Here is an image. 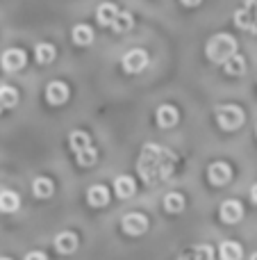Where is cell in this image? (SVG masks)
Masks as SVG:
<instances>
[{
    "mask_svg": "<svg viewBox=\"0 0 257 260\" xmlns=\"http://www.w3.org/2000/svg\"><path fill=\"white\" fill-rule=\"evenodd\" d=\"M178 157L173 151L159 146V144H146L141 148L139 162H137V171H139L141 180L146 185H155L159 180L171 178L173 167H176Z\"/></svg>",
    "mask_w": 257,
    "mask_h": 260,
    "instance_id": "6da1fadb",
    "label": "cell"
},
{
    "mask_svg": "<svg viewBox=\"0 0 257 260\" xmlns=\"http://www.w3.org/2000/svg\"><path fill=\"white\" fill-rule=\"evenodd\" d=\"M207 57H209V62H217V64H223L226 59H230L232 55L237 53V41H235V37H230V35H214L212 39L207 41Z\"/></svg>",
    "mask_w": 257,
    "mask_h": 260,
    "instance_id": "7a4b0ae2",
    "label": "cell"
},
{
    "mask_svg": "<svg viewBox=\"0 0 257 260\" xmlns=\"http://www.w3.org/2000/svg\"><path fill=\"white\" fill-rule=\"evenodd\" d=\"M246 121V114L239 105H219L217 108V123L221 130H237Z\"/></svg>",
    "mask_w": 257,
    "mask_h": 260,
    "instance_id": "3957f363",
    "label": "cell"
},
{
    "mask_svg": "<svg viewBox=\"0 0 257 260\" xmlns=\"http://www.w3.org/2000/svg\"><path fill=\"white\" fill-rule=\"evenodd\" d=\"M235 25L241 30L257 35V0H246L235 12Z\"/></svg>",
    "mask_w": 257,
    "mask_h": 260,
    "instance_id": "277c9868",
    "label": "cell"
},
{
    "mask_svg": "<svg viewBox=\"0 0 257 260\" xmlns=\"http://www.w3.org/2000/svg\"><path fill=\"white\" fill-rule=\"evenodd\" d=\"M207 178L212 185H217V187H223V185H228L232 180V167L228 165V162H212V165L207 167Z\"/></svg>",
    "mask_w": 257,
    "mask_h": 260,
    "instance_id": "5b68a950",
    "label": "cell"
},
{
    "mask_svg": "<svg viewBox=\"0 0 257 260\" xmlns=\"http://www.w3.org/2000/svg\"><path fill=\"white\" fill-rule=\"evenodd\" d=\"M146 67H148V53L141 48L127 50L125 57H123V69H125L127 73H141Z\"/></svg>",
    "mask_w": 257,
    "mask_h": 260,
    "instance_id": "8992f818",
    "label": "cell"
},
{
    "mask_svg": "<svg viewBox=\"0 0 257 260\" xmlns=\"http://www.w3.org/2000/svg\"><path fill=\"white\" fill-rule=\"evenodd\" d=\"M27 57H25V50L21 48H9L3 53V59H0V64H3L5 71L14 73V71H21L23 67H25Z\"/></svg>",
    "mask_w": 257,
    "mask_h": 260,
    "instance_id": "52a82bcc",
    "label": "cell"
},
{
    "mask_svg": "<svg viewBox=\"0 0 257 260\" xmlns=\"http://www.w3.org/2000/svg\"><path fill=\"white\" fill-rule=\"evenodd\" d=\"M219 217L226 224H237V221L244 219V206L235 199H228V201L221 203V210H219Z\"/></svg>",
    "mask_w": 257,
    "mask_h": 260,
    "instance_id": "ba28073f",
    "label": "cell"
},
{
    "mask_svg": "<svg viewBox=\"0 0 257 260\" xmlns=\"http://www.w3.org/2000/svg\"><path fill=\"white\" fill-rule=\"evenodd\" d=\"M121 226L127 235H141L148 231V219H146V215H141V212H130V215L123 217Z\"/></svg>",
    "mask_w": 257,
    "mask_h": 260,
    "instance_id": "9c48e42d",
    "label": "cell"
},
{
    "mask_svg": "<svg viewBox=\"0 0 257 260\" xmlns=\"http://www.w3.org/2000/svg\"><path fill=\"white\" fill-rule=\"evenodd\" d=\"M68 87L64 85V82H59V80H55V82H50L48 87H46V101H48L50 105H62V103H66L68 101Z\"/></svg>",
    "mask_w": 257,
    "mask_h": 260,
    "instance_id": "30bf717a",
    "label": "cell"
},
{
    "mask_svg": "<svg viewBox=\"0 0 257 260\" xmlns=\"http://www.w3.org/2000/svg\"><path fill=\"white\" fill-rule=\"evenodd\" d=\"M155 119H157L159 128H173L178 121H180V112L173 105H159L157 112H155Z\"/></svg>",
    "mask_w": 257,
    "mask_h": 260,
    "instance_id": "8fae6325",
    "label": "cell"
},
{
    "mask_svg": "<svg viewBox=\"0 0 257 260\" xmlns=\"http://www.w3.org/2000/svg\"><path fill=\"white\" fill-rule=\"evenodd\" d=\"M55 249H57V253H62V256L73 253L77 249V235L73 233V231H64V233H59L57 238H55Z\"/></svg>",
    "mask_w": 257,
    "mask_h": 260,
    "instance_id": "7c38bea8",
    "label": "cell"
},
{
    "mask_svg": "<svg viewBox=\"0 0 257 260\" xmlns=\"http://www.w3.org/2000/svg\"><path fill=\"white\" fill-rule=\"evenodd\" d=\"M118 12H121V9H118L114 3H103L98 7V12H96V21H98L103 27H112V23L116 21Z\"/></svg>",
    "mask_w": 257,
    "mask_h": 260,
    "instance_id": "4fadbf2b",
    "label": "cell"
},
{
    "mask_svg": "<svg viewBox=\"0 0 257 260\" xmlns=\"http://www.w3.org/2000/svg\"><path fill=\"white\" fill-rule=\"evenodd\" d=\"M114 192H116L118 199H130V197H135V192H137V183L130 176H118V178L114 180Z\"/></svg>",
    "mask_w": 257,
    "mask_h": 260,
    "instance_id": "5bb4252c",
    "label": "cell"
},
{
    "mask_svg": "<svg viewBox=\"0 0 257 260\" xmlns=\"http://www.w3.org/2000/svg\"><path fill=\"white\" fill-rule=\"evenodd\" d=\"M87 201H89V206H94V208L107 206L109 189L105 187V185H94V187H89V192H87Z\"/></svg>",
    "mask_w": 257,
    "mask_h": 260,
    "instance_id": "9a60e30c",
    "label": "cell"
},
{
    "mask_svg": "<svg viewBox=\"0 0 257 260\" xmlns=\"http://www.w3.org/2000/svg\"><path fill=\"white\" fill-rule=\"evenodd\" d=\"M219 256H221V260H241L244 247L232 242V240H226V242H221V247H219Z\"/></svg>",
    "mask_w": 257,
    "mask_h": 260,
    "instance_id": "2e32d148",
    "label": "cell"
},
{
    "mask_svg": "<svg viewBox=\"0 0 257 260\" xmlns=\"http://www.w3.org/2000/svg\"><path fill=\"white\" fill-rule=\"evenodd\" d=\"M73 41H75L77 46H89L91 41H94V30H91V25L77 23V25L73 27Z\"/></svg>",
    "mask_w": 257,
    "mask_h": 260,
    "instance_id": "e0dca14e",
    "label": "cell"
},
{
    "mask_svg": "<svg viewBox=\"0 0 257 260\" xmlns=\"http://www.w3.org/2000/svg\"><path fill=\"white\" fill-rule=\"evenodd\" d=\"M164 210L171 212V215H178V212L185 210V197L180 192H168L164 197Z\"/></svg>",
    "mask_w": 257,
    "mask_h": 260,
    "instance_id": "ac0fdd59",
    "label": "cell"
},
{
    "mask_svg": "<svg viewBox=\"0 0 257 260\" xmlns=\"http://www.w3.org/2000/svg\"><path fill=\"white\" fill-rule=\"evenodd\" d=\"M223 69H226L228 76H244L246 73V59L241 57V55H232L230 59H226L223 62Z\"/></svg>",
    "mask_w": 257,
    "mask_h": 260,
    "instance_id": "d6986e66",
    "label": "cell"
},
{
    "mask_svg": "<svg viewBox=\"0 0 257 260\" xmlns=\"http://www.w3.org/2000/svg\"><path fill=\"white\" fill-rule=\"evenodd\" d=\"M68 144H71V148L75 153H80V151H84V148L91 146V137H89V133H84V130H73L71 137H68Z\"/></svg>",
    "mask_w": 257,
    "mask_h": 260,
    "instance_id": "ffe728a7",
    "label": "cell"
},
{
    "mask_svg": "<svg viewBox=\"0 0 257 260\" xmlns=\"http://www.w3.org/2000/svg\"><path fill=\"white\" fill-rule=\"evenodd\" d=\"M18 203H21V199H18L16 192H9V189H3V192H0V212L18 210Z\"/></svg>",
    "mask_w": 257,
    "mask_h": 260,
    "instance_id": "44dd1931",
    "label": "cell"
},
{
    "mask_svg": "<svg viewBox=\"0 0 257 260\" xmlns=\"http://www.w3.org/2000/svg\"><path fill=\"white\" fill-rule=\"evenodd\" d=\"M55 46L53 44H36V48H34V57H36V62L39 64H50L55 59Z\"/></svg>",
    "mask_w": 257,
    "mask_h": 260,
    "instance_id": "7402d4cb",
    "label": "cell"
},
{
    "mask_svg": "<svg viewBox=\"0 0 257 260\" xmlns=\"http://www.w3.org/2000/svg\"><path fill=\"white\" fill-rule=\"evenodd\" d=\"M53 180L50 178H44V176H41V178H36L34 183H32V192H34V197L36 199H48L50 194H53Z\"/></svg>",
    "mask_w": 257,
    "mask_h": 260,
    "instance_id": "603a6c76",
    "label": "cell"
},
{
    "mask_svg": "<svg viewBox=\"0 0 257 260\" xmlns=\"http://www.w3.org/2000/svg\"><path fill=\"white\" fill-rule=\"evenodd\" d=\"M132 25H135V18H132L130 12H118L116 21L112 23V30L118 32V35H123V32H130Z\"/></svg>",
    "mask_w": 257,
    "mask_h": 260,
    "instance_id": "cb8c5ba5",
    "label": "cell"
},
{
    "mask_svg": "<svg viewBox=\"0 0 257 260\" xmlns=\"http://www.w3.org/2000/svg\"><path fill=\"white\" fill-rule=\"evenodd\" d=\"M75 160L80 167H94L96 160H98V151H96L94 146H89V148H84V151L75 153Z\"/></svg>",
    "mask_w": 257,
    "mask_h": 260,
    "instance_id": "d4e9b609",
    "label": "cell"
},
{
    "mask_svg": "<svg viewBox=\"0 0 257 260\" xmlns=\"http://www.w3.org/2000/svg\"><path fill=\"white\" fill-rule=\"evenodd\" d=\"M0 103H3V108H14L18 103V91L9 85L0 87Z\"/></svg>",
    "mask_w": 257,
    "mask_h": 260,
    "instance_id": "484cf974",
    "label": "cell"
},
{
    "mask_svg": "<svg viewBox=\"0 0 257 260\" xmlns=\"http://www.w3.org/2000/svg\"><path fill=\"white\" fill-rule=\"evenodd\" d=\"M25 260H48V256H46L44 251H32L25 256Z\"/></svg>",
    "mask_w": 257,
    "mask_h": 260,
    "instance_id": "4316f807",
    "label": "cell"
},
{
    "mask_svg": "<svg viewBox=\"0 0 257 260\" xmlns=\"http://www.w3.org/2000/svg\"><path fill=\"white\" fill-rule=\"evenodd\" d=\"M250 201H253L255 206H257V183L253 185V187H250Z\"/></svg>",
    "mask_w": 257,
    "mask_h": 260,
    "instance_id": "83f0119b",
    "label": "cell"
},
{
    "mask_svg": "<svg viewBox=\"0 0 257 260\" xmlns=\"http://www.w3.org/2000/svg\"><path fill=\"white\" fill-rule=\"evenodd\" d=\"M182 5H187V7H196V5H200V0H180Z\"/></svg>",
    "mask_w": 257,
    "mask_h": 260,
    "instance_id": "f1b7e54d",
    "label": "cell"
},
{
    "mask_svg": "<svg viewBox=\"0 0 257 260\" xmlns=\"http://www.w3.org/2000/svg\"><path fill=\"white\" fill-rule=\"evenodd\" d=\"M178 260H194V258H191V253H187V256H182V258H178Z\"/></svg>",
    "mask_w": 257,
    "mask_h": 260,
    "instance_id": "f546056e",
    "label": "cell"
},
{
    "mask_svg": "<svg viewBox=\"0 0 257 260\" xmlns=\"http://www.w3.org/2000/svg\"><path fill=\"white\" fill-rule=\"evenodd\" d=\"M0 260H12V258H5V256H3V258H0Z\"/></svg>",
    "mask_w": 257,
    "mask_h": 260,
    "instance_id": "4dcf8cb0",
    "label": "cell"
},
{
    "mask_svg": "<svg viewBox=\"0 0 257 260\" xmlns=\"http://www.w3.org/2000/svg\"><path fill=\"white\" fill-rule=\"evenodd\" d=\"M0 112H3V103H0Z\"/></svg>",
    "mask_w": 257,
    "mask_h": 260,
    "instance_id": "1f68e13d",
    "label": "cell"
},
{
    "mask_svg": "<svg viewBox=\"0 0 257 260\" xmlns=\"http://www.w3.org/2000/svg\"><path fill=\"white\" fill-rule=\"evenodd\" d=\"M255 135H257V128H255Z\"/></svg>",
    "mask_w": 257,
    "mask_h": 260,
    "instance_id": "d6a6232c",
    "label": "cell"
}]
</instances>
